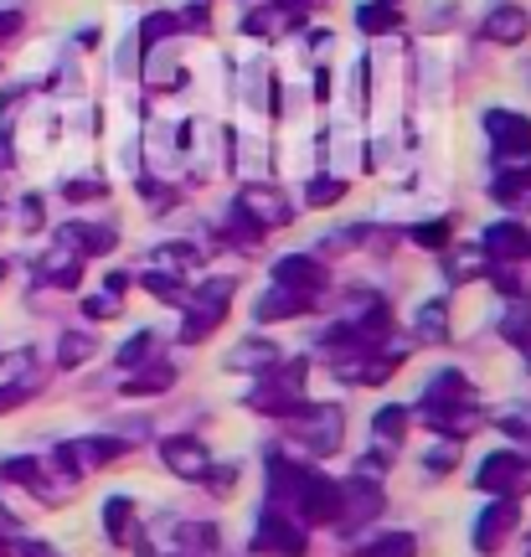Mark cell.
Segmentation results:
<instances>
[{"instance_id": "obj_23", "label": "cell", "mask_w": 531, "mask_h": 557, "mask_svg": "<svg viewBox=\"0 0 531 557\" xmlns=\"http://www.w3.org/2000/svg\"><path fill=\"white\" fill-rule=\"evenodd\" d=\"M356 26H361L367 37L397 32V26H403V5H397V0H367V5L356 11Z\"/></svg>"}, {"instance_id": "obj_11", "label": "cell", "mask_w": 531, "mask_h": 557, "mask_svg": "<svg viewBox=\"0 0 531 557\" xmlns=\"http://www.w3.org/2000/svg\"><path fill=\"white\" fill-rule=\"evenodd\" d=\"M325 263H316L310 253H284L274 259V289H295V295H320L325 289Z\"/></svg>"}, {"instance_id": "obj_53", "label": "cell", "mask_w": 531, "mask_h": 557, "mask_svg": "<svg viewBox=\"0 0 531 557\" xmlns=\"http://www.w3.org/2000/svg\"><path fill=\"white\" fill-rule=\"evenodd\" d=\"M299 5H305V0H299Z\"/></svg>"}, {"instance_id": "obj_31", "label": "cell", "mask_w": 531, "mask_h": 557, "mask_svg": "<svg viewBox=\"0 0 531 557\" xmlns=\"http://www.w3.org/2000/svg\"><path fill=\"white\" fill-rule=\"evenodd\" d=\"M176 32H181V16H171V11H156V16L139 21V41H145L150 52H156L165 37H176Z\"/></svg>"}, {"instance_id": "obj_8", "label": "cell", "mask_w": 531, "mask_h": 557, "mask_svg": "<svg viewBox=\"0 0 531 557\" xmlns=\"http://www.w3.org/2000/svg\"><path fill=\"white\" fill-rule=\"evenodd\" d=\"M474 485H480L485 496H516V491L527 485V465H521V455H516V449H495V455L480 459Z\"/></svg>"}, {"instance_id": "obj_1", "label": "cell", "mask_w": 531, "mask_h": 557, "mask_svg": "<svg viewBox=\"0 0 531 557\" xmlns=\"http://www.w3.org/2000/svg\"><path fill=\"white\" fill-rule=\"evenodd\" d=\"M269 506L295 517L299 527H335L341 521V491L331 475H320L310 465H289V459H269Z\"/></svg>"}, {"instance_id": "obj_44", "label": "cell", "mask_w": 531, "mask_h": 557, "mask_svg": "<svg viewBox=\"0 0 531 557\" xmlns=\"http://www.w3.org/2000/svg\"><path fill=\"white\" fill-rule=\"evenodd\" d=\"M181 26H192V32H207V26H212L207 5H186V11H181Z\"/></svg>"}, {"instance_id": "obj_12", "label": "cell", "mask_w": 531, "mask_h": 557, "mask_svg": "<svg viewBox=\"0 0 531 557\" xmlns=\"http://www.w3.org/2000/svg\"><path fill=\"white\" fill-rule=\"evenodd\" d=\"M341 491V521H356V527H367V521L382 517V485H372V480H341L335 485Z\"/></svg>"}, {"instance_id": "obj_46", "label": "cell", "mask_w": 531, "mask_h": 557, "mask_svg": "<svg viewBox=\"0 0 531 557\" xmlns=\"http://www.w3.org/2000/svg\"><path fill=\"white\" fill-rule=\"evenodd\" d=\"M21 32V11H0V41H11Z\"/></svg>"}, {"instance_id": "obj_51", "label": "cell", "mask_w": 531, "mask_h": 557, "mask_svg": "<svg viewBox=\"0 0 531 557\" xmlns=\"http://www.w3.org/2000/svg\"><path fill=\"white\" fill-rule=\"evenodd\" d=\"M0 278H5V263H0Z\"/></svg>"}, {"instance_id": "obj_3", "label": "cell", "mask_w": 531, "mask_h": 557, "mask_svg": "<svg viewBox=\"0 0 531 557\" xmlns=\"http://www.w3.org/2000/svg\"><path fill=\"white\" fill-rule=\"evenodd\" d=\"M227 305H233V278H207L197 295H186V320H181V341L186 346H201V341L212 336V331H222V320H227Z\"/></svg>"}, {"instance_id": "obj_43", "label": "cell", "mask_w": 531, "mask_h": 557, "mask_svg": "<svg viewBox=\"0 0 531 557\" xmlns=\"http://www.w3.org/2000/svg\"><path fill=\"white\" fill-rule=\"evenodd\" d=\"M26 393H32L26 382H5V387H0V413H11V408H21V403H26Z\"/></svg>"}, {"instance_id": "obj_39", "label": "cell", "mask_w": 531, "mask_h": 557, "mask_svg": "<svg viewBox=\"0 0 531 557\" xmlns=\"http://www.w3.org/2000/svg\"><path fill=\"white\" fill-rule=\"evenodd\" d=\"M408 238H413L418 248H444V243H449V222H444V218H439V222H418Z\"/></svg>"}, {"instance_id": "obj_36", "label": "cell", "mask_w": 531, "mask_h": 557, "mask_svg": "<svg viewBox=\"0 0 531 557\" xmlns=\"http://www.w3.org/2000/svg\"><path fill=\"white\" fill-rule=\"evenodd\" d=\"M0 475L16 480V485H26V491H47V485H41V465H37V459H5V465H0Z\"/></svg>"}, {"instance_id": "obj_29", "label": "cell", "mask_w": 531, "mask_h": 557, "mask_svg": "<svg viewBox=\"0 0 531 557\" xmlns=\"http://www.w3.org/2000/svg\"><path fill=\"white\" fill-rule=\"evenodd\" d=\"M444 336H449V315H444V305L433 299V305L418 310V341H423V346H439Z\"/></svg>"}, {"instance_id": "obj_15", "label": "cell", "mask_w": 531, "mask_h": 557, "mask_svg": "<svg viewBox=\"0 0 531 557\" xmlns=\"http://www.w3.org/2000/svg\"><path fill=\"white\" fill-rule=\"evenodd\" d=\"M58 238H62V248H67V253L88 259V253H109V248L119 243V233L109 227V222H67Z\"/></svg>"}, {"instance_id": "obj_34", "label": "cell", "mask_w": 531, "mask_h": 557, "mask_svg": "<svg viewBox=\"0 0 531 557\" xmlns=\"http://www.w3.org/2000/svg\"><path fill=\"white\" fill-rule=\"evenodd\" d=\"M408 418L413 413H408V408H397V403L393 408H382V413H376V438H382V444H397V438L408 434Z\"/></svg>"}, {"instance_id": "obj_9", "label": "cell", "mask_w": 531, "mask_h": 557, "mask_svg": "<svg viewBox=\"0 0 531 557\" xmlns=\"http://www.w3.org/2000/svg\"><path fill=\"white\" fill-rule=\"evenodd\" d=\"M129 449L124 438H109V434H94V438H73V444H58V465L67 470L73 465V475H88V470H99L109 459H119Z\"/></svg>"}, {"instance_id": "obj_4", "label": "cell", "mask_w": 531, "mask_h": 557, "mask_svg": "<svg viewBox=\"0 0 531 557\" xmlns=\"http://www.w3.org/2000/svg\"><path fill=\"white\" fill-rule=\"evenodd\" d=\"M284 434L295 438L299 449H310L316 459L335 455L341 438H346V429H341V408H335V403H305L295 418H284Z\"/></svg>"}, {"instance_id": "obj_5", "label": "cell", "mask_w": 531, "mask_h": 557, "mask_svg": "<svg viewBox=\"0 0 531 557\" xmlns=\"http://www.w3.org/2000/svg\"><path fill=\"white\" fill-rule=\"evenodd\" d=\"M305 403H310V398H305V361H289L284 372H274V367H269V372H263V382L248 393V408H254V413L279 418V423H284V418H295Z\"/></svg>"}, {"instance_id": "obj_50", "label": "cell", "mask_w": 531, "mask_h": 557, "mask_svg": "<svg viewBox=\"0 0 531 557\" xmlns=\"http://www.w3.org/2000/svg\"><path fill=\"white\" fill-rule=\"evenodd\" d=\"M11 532H16V517H11V511L0 506V537H11Z\"/></svg>"}, {"instance_id": "obj_14", "label": "cell", "mask_w": 531, "mask_h": 557, "mask_svg": "<svg viewBox=\"0 0 531 557\" xmlns=\"http://www.w3.org/2000/svg\"><path fill=\"white\" fill-rule=\"evenodd\" d=\"M160 459L176 470L181 480H207V470H212V459H207V449H201L192 434H176V438H160Z\"/></svg>"}, {"instance_id": "obj_40", "label": "cell", "mask_w": 531, "mask_h": 557, "mask_svg": "<svg viewBox=\"0 0 531 557\" xmlns=\"http://www.w3.org/2000/svg\"><path fill=\"white\" fill-rule=\"evenodd\" d=\"M103 191H109V181H67V186H62L67 201H94V197H103Z\"/></svg>"}, {"instance_id": "obj_2", "label": "cell", "mask_w": 531, "mask_h": 557, "mask_svg": "<svg viewBox=\"0 0 531 557\" xmlns=\"http://www.w3.org/2000/svg\"><path fill=\"white\" fill-rule=\"evenodd\" d=\"M485 135H491L495 176H531V120H521L511 109H491Z\"/></svg>"}, {"instance_id": "obj_19", "label": "cell", "mask_w": 531, "mask_h": 557, "mask_svg": "<svg viewBox=\"0 0 531 557\" xmlns=\"http://www.w3.org/2000/svg\"><path fill=\"white\" fill-rule=\"evenodd\" d=\"M423 418H429L433 434H444L449 444H459V438H470L485 418L474 413V408H423Z\"/></svg>"}, {"instance_id": "obj_41", "label": "cell", "mask_w": 531, "mask_h": 557, "mask_svg": "<svg viewBox=\"0 0 531 557\" xmlns=\"http://www.w3.org/2000/svg\"><path fill=\"white\" fill-rule=\"evenodd\" d=\"M83 315H88V320H114V315H119V299H114V295L83 299Z\"/></svg>"}, {"instance_id": "obj_18", "label": "cell", "mask_w": 531, "mask_h": 557, "mask_svg": "<svg viewBox=\"0 0 531 557\" xmlns=\"http://www.w3.org/2000/svg\"><path fill=\"white\" fill-rule=\"evenodd\" d=\"M474 403V387L465 372H439L423 393V408H470Z\"/></svg>"}, {"instance_id": "obj_6", "label": "cell", "mask_w": 531, "mask_h": 557, "mask_svg": "<svg viewBox=\"0 0 531 557\" xmlns=\"http://www.w3.org/2000/svg\"><path fill=\"white\" fill-rule=\"evenodd\" d=\"M310 547V527H299L295 517H284L274 506H263L258 517V532H254V553L263 557H305Z\"/></svg>"}, {"instance_id": "obj_45", "label": "cell", "mask_w": 531, "mask_h": 557, "mask_svg": "<svg viewBox=\"0 0 531 557\" xmlns=\"http://www.w3.org/2000/svg\"><path fill=\"white\" fill-rule=\"evenodd\" d=\"M207 480H212V491H233V485H237V465H222V470H207Z\"/></svg>"}, {"instance_id": "obj_30", "label": "cell", "mask_w": 531, "mask_h": 557, "mask_svg": "<svg viewBox=\"0 0 531 557\" xmlns=\"http://www.w3.org/2000/svg\"><path fill=\"white\" fill-rule=\"evenodd\" d=\"M156 357V331H135V336L124 341V346H119V367H124V372H129V367H145V361Z\"/></svg>"}, {"instance_id": "obj_20", "label": "cell", "mask_w": 531, "mask_h": 557, "mask_svg": "<svg viewBox=\"0 0 531 557\" xmlns=\"http://www.w3.org/2000/svg\"><path fill=\"white\" fill-rule=\"evenodd\" d=\"M171 382H176V367H171V361H156V357H150L135 372V377L119 382V387H124V398H156V393H165Z\"/></svg>"}, {"instance_id": "obj_42", "label": "cell", "mask_w": 531, "mask_h": 557, "mask_svg": "<svg viewBox=\"0 0 531 557\" xmlns=\"http://www.w3.org/2000/svg\"><path fill=\"white\" fill-rule=\"evenodd\" d=\"M423 465H429V475H449V470H454V444L429 449V455H423Z\"/></svg>"}, {"instance_id": "obj_52", "label": "cell", "mask_w": 531, "mask_h": 557, "mask_svg": "<svg viewBox=\"0 0 531 557\" xmlns=\"http://www.w3.org/2000/svg\"><path fill=\"white\" fill-rule=\"evenodd\" d=\"M527 357H531V346H527Z\"/></svg>"}, {"instance_id": "obj_7", "label": "cell", "mask_w": 531, "mask_h": 557, "mask_svg": "<svg viewBox=\"0 0 531 557\" xmlns=\"http://www.w3.org/2000/svg\"><path fill=\"white\" fill-rule=\"evenodd\" d=\"M516 527H521V500H516V496H495L491 506L480 511V521H474V553L495 557L501 547H506V537H511Z\"/></svg>"}, {"instance_id": "obj_38", "label": "cell", "mask_w": 531, "mask_h": 557, "mask_svg": "<svg viewBox=\"0 0 531 557\" xmlns=\"http://www.w3.org/2000/svg\"><path fill=\"white\" fill-rule=\"evenodd\" d=\"M474 274H491V259H480V253H454L449 259V278L454 284H465Z\"/></svg>"}, {"instance_id": "obj_28", "label": "cell", "mask_w": 531, "mask_h": 557, "mask_svg": "<svg viewBox=\"0 0 531 557\" xmlns=\"http://www.w3.org/2000/svg\"><path fill=\"white\" fill-rule=\"evenodd\" d=\"M274 361H279V346H274V341H243V346H237V351H233V367H237V372H248V367H274Z\"/></svg>"}, {"instance_id": "obj_13", "label": "cell", "mask_w": 531, "mask_h": 557, "mask_svg": "<svg viewBox=\"0 0 531 557\" xmlns=\"http://www.w3.org/2000/svg\"><path fill=\"white\" fill-rule=\"evenodd\" d=\"M237 212L254 222V227H284L289 222V201L279 197V191H269V186H243Z\"/></svg>"}, {"instance_id": "obj_22", "label": "cell", "mask_w": 531, "mask_h": 557, "mask_svg": "<svg viewBox=\"0 0 531 557\" xmlns=\"http://www.w3.org/2000/svg\"><path fill=\"white\" fill-rule=\"evenodd\" d=\"M103 532H109V542L129 547V542H135V500H129V496H109V500H103Z\"/></svg>"}, {"instance_id": "obj_24", "label": "cell", "mask_w": 531, "mask_h": 557, "mask_svg": "<svg viewBox=\"0 0 531 557\" xmlns=\"http://www.w3.org/2000/svg\"><path fill=\"white\" fill-rule=\"evenodd\" d=\"M41 284H58V289H78V278H83V259L78 253H47L37 269Z\"/></svg>"}, {"instance_id": "obj_25", "label": "cell", "mask_w": 531, "mask_h": 557, "mask_svg": "<svg viewBox=\"0 0 531 557\" xmlns=\"http://www.w3.org/2000/svg\"><path fill=\"white\" fill-rule=\"evenodd\" d=\"M491 197L506 207V212H531V176H495Z\"/></svg>"}, {"instance_id": "obj_35", "label": "cell", "mask_w": 531, "mask_h": 557, "mask_svg": "<svg viewBox=\"0 0 531 557\" xmlns=\"http://www.w3.org/2000/svg\"><path fill=\"white\" fill-rule=\"evenodd\" d=\"M145 289L150 295H160L165 305H186V289H181L176 274H160V269H145Z\"/></svg>"}, {"instance_id": "obj_10", "label": "cell", "mask_w": 531, "mask_h": 557, "mask_svg": "<svg viewBox=\"0 0 531 557\" xmlns=\"http://www.w3.org/2000/svg\"><path fill=\"white\" fill-rule=\"evenodd\" d=\"M480 253L491 263H531V227H521V222H491L485 238H480Z\"/></svg>"}, {"instance_id": "obj_16", "label": "cell", "mask_w": 531, "mask_h": 557, "mask_svg": "<svg viewBox=\"0 0 531 557\" xmlns=\"http://www.w3.org/2000/svg\"><path fill=\"white\" fill-rule=\"evenodd\" d=\"M316 310V295H295V289H269V295L254 305V320L269 325V320H295Z\"/></svg>"}, {"instance_id": "obj_17", "label": "cell", "mask_w": 531, "mask_h": 557, "mask_svg": "<svg viewBox=\"0 0 531 557\" xmlns=\"http://www.w3.org/2000/svg\"><path fill=\"white\" fill-rule=\"evenodd\" d=\"M527 32H531V16L521 11V5H495L491 16L480 21V37H485V41H506V47H516Z\"/></svg>"}, {"instance_id": "obj_32", "label": "cell", "mask_w": 531, "mask_h": 557, "mask_svg": "<svg viewBox=\"0 0 531 557\" xmlns=\"http://www.w3.org/2000/svg\"><path fill=\"white\" fill-rule=\"evenodd\" d=\"M501 429L521 444V449H516L521 465H531V408H511V413H501Z\"/></svg>"}, {"instance_id": "obj_37", "label": "cell", "mask_w": 531, "mask_h": 557, "mask_svg": "<svg viewBox=\"0 0 531 557\" xmlns=\"http://www.w3.org/2000/svg\"><path fill=\"white\" fill-rule=\"evenodd\" d=\"M346 197V181H335V176H316L310 186H305V201L310 207H331V201Z\"/></svg>"}, {"instance_id": "obj_47", "label": "cell", "mask_w": 531, "mask_h": 557, "mask_svg": "<svg viewBox=\"0 0 531 557\" xmlns=\"http://www.w3.org/2000/svg\"><path fill=\"white\" fill-rule=\"evenodd\" d=\"M21 222H26L32 233L41 227V201H37V197H26V207H21Z\"/></svg>"}, {"instance_id": "obj_26", "label": "cell", "mask_w": 531, "mask_h": 557, "mask_svg": "<svg viewBox=\"0 0 531 557\" xmlns=\"http://www.w3.org/2000/svg\"><path fill=\"white\" fill-rule=\"evenodd\" d=\"M356 557H418V537L413 532H387V537L367 542V547H351Z\"/></svg>"}, {"instance_id": "obj_48", "label": "cell", "mask_w": 531, "mask_h": 557, "mask_svg": "<svg viewBox=\"0 0 531 557\" xmlns=\"http://www.w3.org/2000/svg\"><path fill=\"white\" fill-rule=\"evenodd\" d=\"M124 289H129V274H109V289H103V295H124Z\"/></svg>"}, {"instance_id": "obj_27", "label": "cell", "mask_w": 531, "mask_h": 557, "mask_svg": "<svg viewBox=\"0 0 531 557\" xmlns=\"http://www.w3.org/2000/svg\"><path fill=\"white\" fill-rule=\"evenodd\" d=\"M501 336L511 346H531V299H511V310L501 320Z\"/></svg>"}, {"instance_id": "obj_21", "label": "cell", "mask_w": 531, "mask_h": 557, "mask_svg": "<svg viewBox=\"0 0 531 557\" xmlns=\"http://www.w3.org/2000/svg\"><path fill=\"white\" fill-rule=\"evenodd\" d=\"M299 16H305V5H299V0H284L279 11H254V16L243 21V32H254V37H284L289 26H299Z\"/></svg>"}, {"instance_id": "obj_33", "label": "cell", "mask_w": 531, "mask_h": 557, "mask_svg": "<svg viewBox=\"0 0 531 557\" xmlns=\"http://www.w3.org/2000/svg\"><path fill=\"white\" fill-rule=\"evenodd\" d=\"M94 351H99V346H94V336L67 331V336H62V346H58V361H62V367H83V361L94 357Z\"/></svg>"}, {"instance_id": "obj_49", "label": "cell", "mask_w": 531, "mask_h": 557, "mask_svg": "<svg viewBox=\"0 0 531 557\" xmlns=\"http://www.w3.org/2000/svg\"><path fill=\"white\" fill-rule=\"evenodd\" d=\"M21 557H58V553H52L47 542H26V547H21Z\"/></svg>"}]
</instances>
